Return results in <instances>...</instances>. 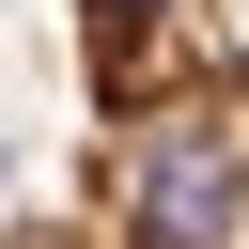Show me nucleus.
<instances>
[{
    "label": "nucleus",
    "instance_id": "1",
    "mask_svg": "<svg viewBox=\"0 0 249 249\" xmlns=\"http://www.w3.org/2000/svg\"><path fill=\"white\" fill-rule=\"evenodd\" d=\"M0 249H249V0H78V140Z\"/></svg>",
    "mask_w": 249,
    "mask_h": 249
}]
</instances>
